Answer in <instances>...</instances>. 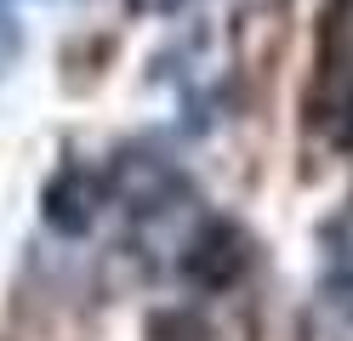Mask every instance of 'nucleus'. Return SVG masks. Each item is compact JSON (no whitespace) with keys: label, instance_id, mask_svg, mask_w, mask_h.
Masks as SVG:
<instances>
[{"label":"nucleus","instance_id":"nucleus-6","mask_svg":"<svg viewBox=\"0 0 353 341\" xmlns=\"http://www.w3.org/2000/svg\"><path fill=\"white\" fill-rule=\"evenodd\" d=\"M336 143H353V74H347V85H342V103H336Z\"/></svg>","mask_w":353,"mask_h":341},{"label":"nucleus","instance_id":"nucleus-3","mask_svg":"<svg viewBox=\"0 0 353 341\" xmlns=\"http://www.w3.org/2000/svg\"><path fill=\"white\" fill-rule=\"evenodd\" d=\"M103 188H108V182H103L97 171L63 165V171L46 182V194H40V216H46V227L63 234V239L92 234V222H97V211H103Z\"/></svg>","mask_w":353,"mask_h":341},{"label":"nucleus","instance_id":"nucleus-4","mask_svg":"<svg viewBox=\"0 0 353 341\" xmlns=\"http://www.w3.org/2000/svg\"><path fill=\"white\" fill-rule=\"evenodd\" d=\"M319 290H325V302L336 307L342 318H353V239L330 250V262H325V279H319Z\"/></svg>","mask_w":353,"mask_h":341},{"label":"nucleus","instance_id":"nucleus-5","mask_svg":"<svg viewBox=\"0 0 353 341\" xmlns=\"http://www.w3.org/2000/svg\"><path fill=\"white\" fill-rule=\"evenodd\" d=\"M148 341H211V324L188 307H165L148 318Z\"/></svg>","mask_w":353,"mask_h":341},{"label":"nucleus","instance_id":"nucleus-2","mask_svg":"<svg viewBox=\"0 0 353 341\" xmlns=\"http://www.w3.org/2000/svg\"><path fill=\"white\" fill-rule=\"evenodd\" d=\"M108 182H114V194L131 205L137 216H154V211H171V199H183L188 194V182L183 171L171 165L165 154H120L114 159V171H108Z\"/></svg>","mask_w":353,"mask_h":341},{"label":"nucleus","instance_id":"nucleus-1","mask_svg":"<svg viewBox=\"0 0 353 341\" xmlns=\"http://www.w3.org/2000/svg\"><path fill=\"white\" fill-rule=\"evenodd\" d=\"M245 267H251V239L228 216H205L183 245V279L194 290H234L245 279Z\"/></svg>","mask_w":353,"mask_h":341}]
</instances>
